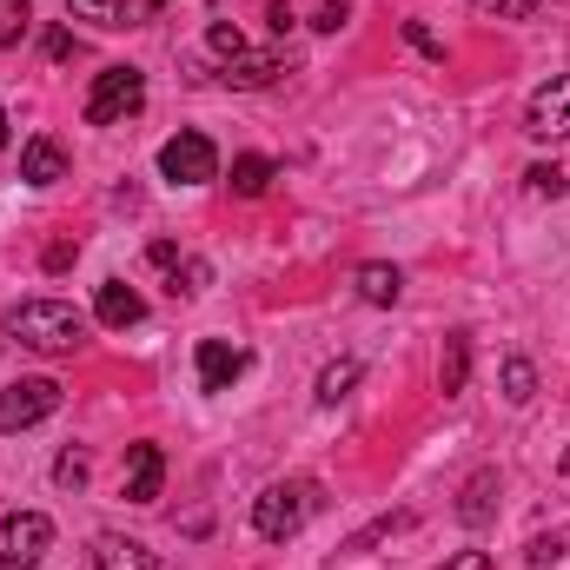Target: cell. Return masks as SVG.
<instances>
[{"label": "cell", "mask_w": 570, "mask_h": 570, "mask_svg": "<svg viewBox=\"0 0 570 570\" xmlns=\"http://www.w3.org/2000/svg\"><path fill=\"white\" fill-rule=\"evenodd\" d=\"M20 179H27V186H60V179H67V153H60V140L40 134V140L20 146Z\"/></svg>", "instance_id": "5bb4252c"}, {"label": "cell", "mask_w": 570, "mask_h": 570, "mask_svg": "<svg viewBox=\"0 0 570 570\" xmlns=\"http://www.w3.org/2000/svg\"><path fill=\"white\" fill-rule=\"evenodd\" d=\"M0 146H7V114H0Z\"/></svg>", "instance_id": "836d02e7"}, {"label": "cell", "mask_w": 570, "mask_h": 570, "mask_svg": "<svg viewBox=\"0 0 570 570\" xmlns=\"http://www.w3.org/2000/svg\"><path fill=\"white\" fill-rule=\"evenodd\" d=\"M266 20H273V33H285V27H292V7H285V0H273V7H266Z\"/></svg>", "instance_id": "d6a6232c"}, {"label": "cell", "mask_w": 570, "mask_h": 570, "mask_svg": "<svg viewBox=\"0 0 570 570\" xmlns=\"http://www.w3.org/2000/svg\"><path fill=\"white\" fill-rule=\"evenodd\" d=\"M405 40H412V47H419L425 60H444V40H438L431 27H419V20H405Z\"/></svg>", "instance_id": "83f0119b"}, {"label": "cell", "mask_w": 570, "mask_h": 570, "mask_svg": "<svg viewBox=\"0 0 570 570\" xmlns=\"http://www.w3.org/2000/svg\"><path fill=\"white\" fill-rule=\"evenodd\" d=\"M166 484V451L159 444H134L127 451V504H153Z\"/></svg>", "instance_id": "30bf717a"}, {"label": "cell", "mask_w": 570, "mask_h": 570, "mask_svg": "<svg viewBox=\"0 0 570 570\" xmlns=\"http://www.w3.org/2000/svg\"><path fill=\"white\" fill-rule=\"evenodd\" d=\"M504 399L511 405H531L538 399V365L531 358H504Z\"/></svg>", "instance_id": "ffe728a7"}, {"label": "cell", "mask_w": 570, "mask_h": 570, "mask_svg": "<svg viewBox=\"0 0 570 570\" xmlns=\"http://www.w3.org/2000/svg\"><path fill=\"white\" fill-rule=\"evenodd\" d=\"M464 379H471V332H451V338H444V358H438V392L458 399Z\"/></svg>", "instance_id": "e0dca14e"}, {"label": "cell", "mask_w": 570, "mask_h": 570, "mask_svg": "<svg viewBox=\"0 0 570 570\" xmlns=\"http://www.w3.org/2000/svg\"><path fill=\"white\" fill-rule=\"evenodd\" d=\"M53 484H60V491H80V484H87V451H60Z\"/></svg>", "instance_id": "cb8c5ba5"}, {"label": "cell", "mask_w": 570, "mask_h": 570, "mask_svg": "<svg viewBox=\"0 0 570 570\" xmlns=\"http://www.w3.org/2000/svg\"><path fill=\"white\" fill-rule=\"evenodd\" d=\"M179 259H186V253H179L173 239H159V246H146V266H159V273H173Z\"/></svg>", "instance_id": "f1b7e54d"}, {"label": "cell", "mask_w": 570, "mask_h": 570, "mask_svg": "<svg viewBox=\"0 0 570 570\" xmlns=\"http://www.w3.org/2000/svg\"><path fill=\"white\" fill-rule=\"evenodd\" d=\"M273 179H279V166H273L266 153H239V159H233V193H239V199H259Z\"/></svg>", "instance_id": "d6986e66"}, {"label": "cell", "mask_w": 570, "mask_h": 570, "mask_svg": "<svg viewBox=\"0 0 570 570\" xmlns=\"http://www.w3.org/2000/svg\"><path fill=\"white\" fill-rule=\"evenodd\" d=\"M491 511H498V471L478 464V471L464 478V491H458V518L478 531V524H491Z\"/></svg>", "instance_id": "9a60e30c"}, {"label": "cell", "mask_w": 570, "mask_h": 570, "mask_svg": "<svg viewBox=\"0 0 570 570\" xmlns=\"http://www.w3.org/2000/svg\"><path fill=\"white\" fill-rule=\"evenodd\" d=\"M405 524H412V518H405V511H392V518H379V524H372V531H358V538H352V544H345V551H372V544H379V538H392V531H405Z\"/></svg>", "instance_id": "4316f807"}, {"label": "cell", "mask_w": 570, "mask_h": 570, "mask_svg": "<svg viewBox=\"0 0 570 570\" xmlns=\"http://www.w3.org/2000/svg\"><path fill=\"white\" fill-rule=\"evenodd\" d=\"M159 7H166V0H67L73 20H94V27H107V33H134L146 20H159Z\"/></svg>", "instance_id": "ba28073f"}, {"label": "cell", "mask_w": 570, "mask_h": 570, "mask_svg": "<svg viewBox=\"0 0 570 570\" xmlns=\"http://www.w3.org/2000/svg\"><path fill=\"white\" fill-rule=\"evenodd\" d=\"M471 7H478L484 20H531L544 0H471Z\"/></svg>", "instance_id": "603a6c76"}, {"label": "cell", "mask_w": 570, "mask_h": 570, "mask_svg": "<svg viewBox=\"0 0 570 570\" xmlns=\"http://www.w3.org/2000/svg\"><path fill=\"white\" fill-rule=\"evenodd\" d=\"M146 107V73L140 67H107L87 94V127H120Z\"/></svg>", "instance_id": "3957f363"}, {"label": "cell", "mask_w": 570, "mask_h": 570, "mask_svg": "<svg viewBox=\"0 0 570 570\" xmlns=\"http://www.w3.org/2000/svg\"><path fill=\"white\" fill-rule=\"evenodd\" d=\"M94 570H159V558L146 551L140 538H120V531H100V538H94Z\"/></svg>", "instance_id": "4fadbf2b"}, {"label": "cell", "mask_w": 570, "mask_h": 570, "mask_svg": "<svg viewBox=\"0 0 570 570\" xmlns=\"http://www.w3.org/2000/svg\"><path fill=\"white\" fill-rule=\"evenodd\" d=\"M166 292H173V298H193V292H206V259H179Z\"/></svg>", "instance_id": "7402d4cb"}, {"label": "cell", "mask_w": 570, "mask_h": 570, "mask_svg": "<svg viewBox=\"0 0 570 570\" xmlns=\"http://www.w3.org/2000/svg\"><path fill=\"white\" fill-rule=\"evenodd\" d=\"M80 259V246H47V273H67Z\"/></svg>", "instance_id": "1f68e13d"}, {"label": "cell", "mask_w": 570, "mask_h": 570, "mask_svg": "<svg viewBox=\"0 0 570 570\" xmlns=\"http://www.w3.org/2000/svg\"><path fill=\"white\" fill-rule=\"evenodd\" d=\"M312 511H318V484H312V478H279V484H266V491L253 498V531H259L266 544H285V538L305 531Z\"/></svg>", "instance_id": "7a4b0ae2"}, {"label": "cell", "mask_w": 570, "mask_h": 570, "mask_svg": "<svg viewBox=\"0 0 570 570\" xmlns=\"http://www.w3.org/2000/svg\"><path fill=\"white\" fill-rule=\"evenodd\" d=\"M524 558H531V570L564 564V538H558V531H551V538H531V544H524Z\"/></svg>", "instance_id": "484cf974"}, {"label": "cell", "mask_w": 570, "mask_h": 570, "mask_svg": "<svg viewBox=\"0 0 570 570\" xmlns=\"http://www.w3.org/2000/svg\"><path fill=\"white\" fill-rule=\"evenodd\" d=\"M438 570H498V564H491V551H458V558H444Z\"/></svg>", "instance_id": "f546056e"}, {"label": "cell", "mask_w": 570, "mask_h": 570, "mask_svg": "<svg viewBox=\"0 0 570 570\" xmlns=\"http://www.w3.org/2000/svg\"><path fill=\"white\" fill-rule=\"evenodd\" d=\"M279 73H285L279 53H253V47H239V53L219 60V80H226V87H273Z\"/></svg>", "instance_id": "7c38bea8"}, {"label": "cell", "mask_w": 570, "mask_h": 570, "mask_svg": "<svg viewBox=\"0 0 570 570\" xmlns=\"http://www.w3.org/2000/svg\"><path fill=\"white\" fill-rule=\"evenodd\" d=\"M7 338L40 352V358H67V352L87 345V312L67 305V298H20L7 312Z\"/></svg>", "instance_id": "6da1fadb"}, {"label": "cell", "mask_w": 570, "mask_h": 570, "mask_svg": "<svg viewBox=\"0 0 570 570\" xmlns=\"http://www.w3.org/2000/svg\"><path fill=\"white\" fill-rule=\"evenodd\" d=\"M524 134L544 146L570 140V73H558V80H544L538 94H531V107H524Z\"/></svg>", "instance_id": "52a82bcc"}, {"label": "cell", "mask_w": 570, "mask_h": 570, "mask_svg": "<svg viewBox=\"0 0 570 570\" xmlns=\"http://www.w3.org/2000/svg\"><path fill=\"white\" fill-rule=\"evenodd\" d=\"M246 372V352L226 338H199V392H233Z\"/></svg>", "instance_id": "9c48e42d"}, {"label": "cell", "mask_w": 570, "mask_h": 570, "mask_svg": "<svg viewBox=\"0 0 570 570\" xmlns=\"http://www.w3.org/2000/svg\"><path fill=\"white\" fill-rule=\"evenodd\" d=\"M312 27H318V33H338V27H345V0H325V7H318V20H312Z\"/></svg>", "instance_id": "4dcf8cb0"}, {"label": "cell", "mask_w": 570, "mask_h": 570, "mask_svg": "<svg viewBox=\"0 0 570 570\" xmlns=\"http://www.w3.org/2000/svg\"><path fill=\"white\" fill-rule=\"evenodd\" d=\"M60 412V385L53 379H13L7 392H0V431L13 438V431H33L40 419H53Z\"/></svg>", "instance_id": "8992f818"}, {"label": "cell", "mask_w": 570, "mask_h": 570, "mask_svg": "<svg viewBox=\"0 0 570 570\" xmlns=\"http://www.w3.org/2000/svg\"><path fill=\"white\" fill-rule=\"evenodd\" d=\"M352 285H358V298H365V305H399V292H405V273H399V266H385V259H365Z\"/></svg>", "instance_id": "2e32d148"}, {"label": "cell", "mask_w": 570, "mask_h": 570, "mask_svg": "<svg viewBox=\"0 0 570 570\" xmlns=\"http://www.w3.org/2000/svg\"><path fill=\"white\" fill-rule=\"evenodd\" d=\"M94 318H100L107 332H127V325H140L146 318V298L127 279H107L100 285V298H94Z\"/></svg>", "instance_id": "8fae6325"}, {"label": "cell", "mask_w": 570, "mask_h": 570, "mask_svg": "<svg viewBox=\"0 0 570 570\" xmlns=\"http://www.w3.org/2000/svg\"><path fill=\"white\" fill-rule=\"evenodd\" d=\"M53 544V518L47 511H7L0 518V570H33Z\"/></svg>", "instance_id": "277c9868"}, {"label": "cell", "mask_w": 570, "mask_h": 570, "mask_svg": "<svg viewBox=\"0 0 570 570\" xmlns=\"http://www.w3.org/2000/svg\"><path fill=\"white\" fill-rule=\"evenodd\" d=\"M159 179H173V186H206V179H219V153L206 134H173V140L159 146Z\"/></svg>", "instance_id": "5b68a950"}, {"label": "cell", "mask_w": 570, "mask_h": 570, "mask_svg": "<svg viewBox=\"0 0 570 570\" xmlns=\"http://www.w3.org/2000/svg\"><path fill=\"white\" fill-rule=\"evenodd\" d=\"M358 379H365L358 358H332V365L318 372V392H312V399H318V405H345V399L358 392Z\"/></svg>", "instance_id": "ac0fdd59"}, {"label": "cell", "mask_w": 570, "mask_h": 570, "mask_svg": "<svg viewBox=\"0 0 570 570\" xmlns=\"http://www.w3.org/2000/svg\"><path fill=\"white\" fill-rule=\"evenodd\" d=\"M524 179H531V193H538V199H564V193H570V173H564V166H531Z\"/></svg>", "instance_id": "44dd1931"}, {"label": "cell", "mask_w": 570, "mask_h": 570, "mask_svg": "<svg viewBox=\"0 0 570 570\" xmlns=\"http://www.w3.org/2000/svg\"><path fill=\"white\" fill-rule=\"evenodd\" d=\"M27 20H33L27 0H0V47H13V40L27 33Z\"/></svg>", "instance_id": "d4e9b609"}]
</instances>
